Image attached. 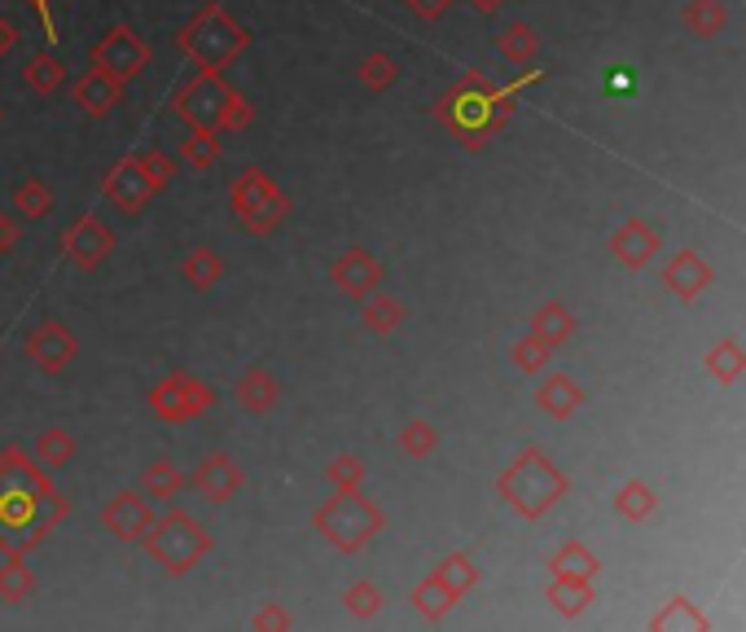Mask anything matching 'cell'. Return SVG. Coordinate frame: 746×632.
<instances>
[{"label": "cell", "mask_w": 746, "mask_h": 632, "mask_svg": "<svg viewBox=\"0 0 746 632\" xmlns=\"http://www.w3.org/2000/svg\"><path fill=\"white\" fill-rule=\"evenodd\" d=\"M70 514V501L53 488L48 470L18 444L0 448V554H31Z\"/></svg>", "instance_id": "1"}, {"label": "cell", "mask_w": 746, "mask_h": 632, "mask_svg": "<svg viewBox=\"0 0 746 632\" xmlns=\"http://www.w3.org/2000/svg\"><path fill=\"white\" fill-rule=\"evenodd\" d=\"M536 79H540V75H523V79H514V84H505V88H492L487 75L465 70V75L435 101V119H439L465 150H483V145L505 128V119H509V110H514V97H518L527 84H536Z\"/></svg>", "instance_id": "2"}, {"label": "cell", "mask_w": 746, "mask_h": 632, "mask_svg": "<svg viewBox=\"0 0 746 632\" xmlns=\"http://www.w3.org/2000/svg\"><path fill=\"white\" fill-rule=\"evenodd\" d=\"M571 492V479L549 461L540 448H523L496 479V497L518 514V519H545L562 497Z\"/></svg>", "instance_id": "3"}, {"label": "cell", "mask_w": 746, "mask_h": 632, "mask_svg": "<svg viewBox=\"0 0 746 632\" xmlns=\"http://www.w3.org/2000/svg\"><path fill=\"white\" fill-rule=\"evenodd\" d=\"M180 53L198 66V70H224L242 48H246V31L233 22V13L224 4H202L176 35Z\"/></svg>", "instance_id": "4"}, {"label": "cell", "mask_w": 746, "mask_h": 632, "mask_svg": "<svg viewBox=\"0 0 746 632\" xmlns=\"http://www.w3.org/2000/svg\"><path fill=\"white\" fill-rule=\"evenodd\" d=\"M145 554L167 571V576H189L207 554H211V532L185 514V510H167L163 519L150 523V532L141 536Z\"/></svg>", "instance_id": "5"}, {"label": "cell", "mask_w": 746, "mask_h": 632, "mask_svg": "<svg viewBox=\"0 0 746 632\" xmlns=\"http://www.w3.org/2000/svg\"><path fill=\"white\" fill-rule=\"evenodd\" d=\"M312 527H317L339 554H361L365 545L377 541V532L386 527V519H382V510L373 505L370 497H361V492H339V497H330V501L312 514Z\"/></svg>", "instance_id": "6"}, {"label": "cell", "mask_w": 746, "mask_h": 632, "mask_svg": "<svg viewBox=\"0 0 746 632\" xmlns=\"http://www.w3.org/2000/svg\"><path fill=\"white\" fill-rule=\"evenodd\" d=\"M229 207H233L238 225H242L246 233H255V238L277 233V229L286 225V216H290V198H286V194L277 189V181H273L268 172H260V167H246V172L233 181Z\"/></svg>", "instance_id": "7"}, {"label": "cell", "mask_w": 746, "mask_h": 632, "mask_svg": "<svg viewBox=\"0 0 746 632\" xmlns=\"http://www.w3.org/2000/svg\"><path fill=\"white\" fill-rule=\"evenodd\" d=\"M233 97V84L220 70H194L176 92H172V110L185 128H202V132H220L224 106Z\"/></svg>", "instance_id": "8"}, {"label": "cell", "mask_w": 746, "mask_h": 632, "mask_svg": "<svg viewBox=\"0 0 746 632\" xmlns=\"http://www.w3.org/2000/svg\"><path fill=\"white\" fill-rule=\"evenodd\" d=\"M216 404V391L194 378V373H167L154 391H150V408L163 417V422H194L202 417L207 408Z\"/></svg>", "instance_id": "9"}, {"label": "cell", "mask_w": 746, "mask_h": 632, "mask_svg": "<svg viewBox=\"0 0 746 632\" xmlns=\"http://www.w3.org/2000/svg\"><path fill=\"white\" fill-rule=\"evenodd\" d=\"M92 66L106 70V75H114L119 84H132V79L150 66V44H145L128 22H119V26H110V31L92 44Z\"/></svg>", "instance_id": "10"}, {"label": "cell", "mask_w": 746, "mask_h": 632, "mask_svg": "<svg viewBox=\"0 0 746 632\" xmlns=\"http://www.w3.org/2000/svg\"><path fill=\"white\" fill-rule=\"evenodd\" d=\"M114 251V233L97 220V216H79L66 233H62V255L66 264H75L79 273H92L101 269V260Z\"/></svg>", "instance_id": "11"}, {"label": "cell", "mask_w": 746, "mask_h": 632, "mask_svg": "<svg viewBox=\"0 0 746 632\" xmlns=\"http://www.w3.org/2000/svg\"><path fill=\"white\" fill-rule=\"evenodd\" d=\"M154 514H150V501L141 492H114L106 505H101V527L123 541V545H141V536L150 532Z\"/></svg>", "instance_id": "12"}, {"label": "cell", "mask_w": 746, "mask_h": 632, "mask_svg": "<svg viewBox=\"0 0 746 632\" xmlns=\"http://www.w3.org/2000/svg\"><path fill=\"white\" fill-rule=\"evenodd\" d=\"M101 194H106V203H114L123 216H136V211H145V207H150L154 185H150V181H145V172L136 167V159L128 154V159H119V163L106 172Z\"/></svg>", "instance_id": "13"}, {"label": "cell", "mask_w": 746, "mask_h": 632, "mask_svg": "<svg viewBox=\"0 0 746 632\" xmlns=\"http://www.w3.org/2000/svg\"><path fill=\"white\" fill-rule=\"evenodd\" d=\"M75 351H79V342H75V334L62 320H40L26 334V356L35 360L40 373H62L75 360Z\"/></svg>", "instance_id": "14"}, {"label": "cell", "mask_w": 746, "mask_h": 632, "mask_svg": "<svg viewBox=\"0 0 746 632\" xmlns=\"http://www.w3.org/2000/svg\"><path fill=\"white\" fill-rule=\"evenodd\" d=\"M330 282L339 286V295H348V299H365L373 295L377 286H382V264L373 260L370 251H361V247H352V251H343L334 264H330Z\"/></svg>", "instance_id": "15"}, {"label": "cell", "mask_w": 746, "mask_h": 632, "mask_svg": "<svg viewBox=\"0 0 746 632\" xmlns=\"http://www.w3.org/2000/svg\"><path fill=\"white\" fill-rule=\"evenodd\" d=\"M194 488H198L211 505H224V501H233V497L242 492V466H238L229 453H211V457L198 461Z\"/></svg>", "instance_id": "16"}, {"label": "cell", "mask_w": 746, "mask_h": 632, "mask_svg": "<svg viewBox=\"0 0 746 632\" xmlns=\"http://www.w3.org/2000/svg\"><path fill=\"white\" fill-rule=\"evenodd\" d=\"M75 106L84 110V115H92V119H101V115H110V110H119L123 106V84L114 79V75H106V70H88L79 84H75Z\"/></svg>", "instance_id": "17"}, {"label": "cell", "mask_w": 746, "mask_h": 632, "mask_svg": "<svg viewBox=\"0 0 746 632\" xmlns=\"http://www.w3.org/2000/svg\"><path fill=\"white\" fill-rule=\"evenodd\" d=\"M233 395H238L242 413H251V417H264V413H273V408L282 404V382H277V378H273L264 364H251V369L238 378Z\"/></svg>", "instance_id": "18"}, {"label": "cell", "mask_w": 746, "mask_h": 632, "mask_svg": "<svg viewBox=\"0 0 746 632\" xmlns=\"http://www.w3.org/2000/svg\"><path fill=\"white\" fill-rule=\"evenodd\" d=\"M611 251L624 269H646L659 251V233L646 220H624V229H615V238H611Z\"/></svg>", "instance_id": "19"}, {"label": "cell", "mask_w": 746, "mask_h": 632, "mask_svg": "<svg viewBox=\"0 0 746 632\" xmlns=\"http://www.w3.org/2000/svg\"><path fill=\"white\" fill-rule=\"evenodd\" d=\"M663 286H668L677 299H699V295L712 286V269H707V260H699L694 251H681V255H672V264L663 269Z\"/></svg>", "instance_id": "20"}, {"label": "cell", "mask_w": 746, "mask_h": 632, "mask_svg": "<svg viewBox=\"0 0 746 632\" xmlns=\"http://www.w3.org/2000/svg\"><path fill=\"white\" fill-rule=\"evenodd\" d=\"M536 404H540V413H549V417L567 422V417L584 404V391H580V382H575V378H567V373H549V378H540V386H536Z\"/></svg>", "instance_id": "21"}, {"label": "cell", "mask_w": 746, "mask_h": 632, "mask_svg": "<svg viewBox=\"0 0 746 632\" xmlns=\"http://www.w3.org/2000/svg\"><path fill=\"white\" fill-rule=\"evenodd\" d=\"M31 457L53 475V470L70 466V457H75V435H70L66 426H44V431L35 435V444H31Z\"/></svg>", "instance_id": "22"}, {"label": "cell", "mask_w": 746, "mask_h": 632, "mask_svg": "<svg viewBox=\"0 0 746 632\" xmlns=\"http://www.w3.org/2000/svg\"><path fill=\"white\" fill-rule=\"evenodd\" d=\"M180 488H185V475H180V466H176L172 457H154V461L141 470V492L154 497V501H176Z\"/></svg>", "instance_id": "23"}, {"label": "cell", "mask_w": 746, "mask_h": 632, "mask_svg": "<svg viewBox=\"0 0 746 632\" xmlns=\"http://www.w3.org/2000/svg\"><path fill=\"white\" fill-rule=\"evenodd\" d=\"M549 602L558 615L567 620H580L589 607H593V580H567V576H553L549 585Z\"/></svg>", "instance_id": "24"}, {"label": "cell", "mask_w": 746, "mask_h": 632, "mask_svg": "<svg viewBox=\"0 0 746 632\" xmlns=\"http://www.w3.org/2000/svg\"><path fill=\"white\" fill-rule=\"evenodd\" d=\"M31 593H35V571L26 567L22 554H9L0 563V602L4 607H22Z\"/></svg>", "instance_id": "25"}, {"label": "cell", "mask_w": 746, "mask_h": 632, "mask_svg": "<svg viewBox=\"0 0 746 632\" xmlns=\"http://www.w3.org/2000/svg\"><path fill=\"white\" fill-rule=\"evenodd\" d=\"M399 320H404V304H399L395 295L373 291V295L361 299V325H365L370 334H395Z\"/></svg>", "instance_id": "26"}, {"label": "cell", "mask_w": 746, "mask_h": 632, "mask_svg": "<svg viewBox=\"0 0 746 632\" xmlns=\"http://www.w3.org/2000/svg\"><path fill=\"white\" fill-rule=\"evenodd\" d=\"M180 273H185V282H189L194 291H211V286H220V277H224V260H220V251H211V247H194V251L185 255Z\"/></svg>", "instance_id": "27"}, {"label": "cell", "mask_w": 746, "mask_h": 632, "mask_svg": "<svg viewBox=\"0 0 746 632\" xmlns=\"http://www.w3.org/2000/svg\"><path fill=\"white\" fill-rule=\"evenodd\" d=\"M549 567H553V576H567V580H593V576L602 571L597 554H593L589 545H580V541L562 545V549L549 558Z\"/></svg>", "instance_id": "28"}, {"label": "cell", "mask_w": 746, "mask_h": 632, "mask_svg": "<svg viewBox=\"0 0 746 632\" xmlns=\"http://www.w3.org/2000/svg\"><path fill=\"white\" fill-rule=\"evenodd\" d=\"M531 334L545 338L549 347H558V342H567V338L575 334V316H571L567 304H545V308H536V316H531Z\"/></svg>", "instance_id": "29"}, {"label": "cell", "mask_w": 746, "mask_h": 632, "mask_svg": "<svg viewBox=\"0 0 746 632\" xmlns=\"http://www.w3.org/2000/svg\"><path fill=\"white\" fill-rule=\"evenodd\" d=\"M615 510H619V519H628V523H646V519L659 510V497H655V488H650V483L633 479V483H624V488H619Z\"/></svg>", "instance_id": "30"}, {"label": "cell", "mask_w": 746, "mask_h": 632, "mask_svg": "<svg viewBox=\"0 0 746 632\" xmlns=\"http://www.w3.org/2000/svg\"><path fill=\"white\" fill-rule=\"evenodd\" d=\"M430 576H435V580H443V589H448L457 602H461V598H465V593L479 585V567H474L465 554H448V558H443V563L430 571Z\"/></svg>", "instance_id": "31"}, {"label": "cell", "mask_w": 746, "mask_h": 632, "mask_svg": "<svg viewBox=\"0 0 746 632\" xmlns=\"http://www.w3.org/2000/svg\"><path fill=\"white\" fill-rule=\"evenodd\" d=\"M180 159L185 167L194 172H207L216 159H220V132H202V128H185V141H180Z\"/></svg>", "instance_id": "32"}, {"label": "cell", "mask_w": 746, "mask_h": 632, "mask_svg": "<svg viewBox=\"0 0 746 632\" xmlns=\"http://www.w3.org/2000/svg\"><path fill=\"white\" fill-rule=\"evenodd\" d=\"M408 602H413V611H417L421 620H443V615L457 607V598H452V593L443 589V580H435V576H426V580L413 589Z\"/></svg>", "instance_id": "33"}, {"label": "cell", "mask_w": 746, "mask_h": 632, "mask_svg": "<svg viewBox=\"0 0 746 632\" xmlns=\"http://www.w3.org/2000/svg\"><path fill=\"white\" fill-rule=\"evenodd\" d=\"M395 444H399V453H404V457H413V461H426V457L439 448V431H435L430 422L413 417V422H404V426H399Z\"/></svg>", "instance_id": "34"}, {"label": "cell", "mask_w": 746, "mask_h": 632, "mask_svg": "<svg viewBox=\"0 0 746 632\" xmlns=\"http://www.w3.org/2000/svg\"><path fill=\"white\" fill-rule=\"evenodd\" d=\"M725 22H729V13H725V4H721V0H690V4H685V26H690L699 40L721 35V31H725Z\"/></svg>", "instance_id": "35"}, {"label": "cell", "mask_w": 746, "mask_h": 632, "mask_svg": "<svg viewBox=\"0 0 746 632\" xmlns=\"http://www.w3.org/2000/svg\"><path fill=\"white\" fill-rule=\"evenodd\" d=\"M22 79H26V88H31V92L48 97V92H57V88H62V79H66V66H62L53 53H40V57H31V62H26Z\"/></svg>", "instance_id": "36"}, {"label": "cell", "mask_w": 746, "mask_h": 632, "mask_svg": "<svg viewBox=\"0 0 746 632\" xmlns=\"http://www.w3.org/2000/svg\"><path fill=\"white\" fill-rule=\"evenodd\" d=\"M501 53L514 62V66H527L536 53H540V35L527 26V22H509L501 31Z\"/></svg>", "instance_id": "37"}, {"label": "cell", "mask_w": 746, "mask_h": 632, "mask_svg": "<svg viewBox=\"0 0 746 632\" xmlns=\"http://www.w3.org/2000/svg\"><path fill=\"white\" fill-rule=\"evenodd\" d=\"M13 211L22 216V220H44L48 211H53V189L44 185V181H22L18 185V194H13Z\"/></svg>", "instance_id": "38"}, {"label": "cell", "mask_w": 746, "mask_h": 632, "mask_svg": "<svg viewBox=\"0 0 746 632\" xmlns=\"http://www.w3.org/2000/svg\"><path fill=\"white\" fill-rule=\"evenodd\" d=\"M707 369H712V378H721V382H738V378L746 373L743 342H734V338H721V342L712 347V356H707Z\"/></svg>", "instance_id": "39"}, {"label": "cell", "mask_w": 746, "mask_h": 632, "mask_svg": "<svg viewBox=\"0 0 746 632\" xmlns=\"http://www.w3.org/2000/svg\"><path fill=\"white\" fill-rule=\"evenodd\" d=\"M650 629L655 632H668V629H707V615L694 607V602H685V598H672L655 620H650Z\"/></svg>", "instance_id": "40"}, {"label": "cell", "mask_w": 746, "mask_h": 632, "mask_svg": "<svg viewBox=\"0 0 746 632\" xmlns=\"http://www.w3.org/2000/svg\"><path fill=\"white\" fill-rule=\"evenodd\" d=\"M356 75H361V84H365L370 92H386V88L399 79V62H395L391 53H382V48H377V53H370V57L361 62V70H356Z\"/></svg>", "instance_id": "41"}, {"label": "cell", "mask_w": 746, "mask_h": 632, "mask_svg": "<svg viewBox=\"0 0 746 632\" xmlns=\"http://www.w3.org/2000/svg\"><path fill=\"white\" fill-rule=\"evenodd\" d=\"M326 479L334 483V492H361L365 483V461L356 453H339L330 466H326Z\"/></svg>", "instance_id": "42"}, {"label": "cell", "mask_w": 746, "mask_h": 632, "mask_svg": "<svg viewBox=\"0 0 746 632\" xmlns=\"http://www.w3.org/2000/svg\"><path fill=\"white\" fill-rule=\"evenodd\" d=\"M509 356H514V369H518V373H540V369L549 364L553 347H549L545 338L527 334V338H518V342H514V351H509Z\"/></svg>", "instance_id": "43"}, {"label": "cell", "mask_w": 746, "mask_h": 632, "mask_svg": "<svg viewBox=\"0 0 746 632\" xmlns=\"http://www.w3.org/2000/svg\"><path fill=\"white\" fill-rule=\"evenodd\" d=\"M382 589L370 585V580H356L348 593H343V607H348V615H356V620H373V615H382Z\"/></svg>", "instance_id": "44"}, {"label": "cell", "mask_w": 746, "mask_h": 632, "mask_svg": "<svg viewBox=\"0 0 746 632\" xmlns=\"http://www.w3.org/2000/svg\"><path fill=\"white\" fill-rule=\"evenodd\" d=\"M136 159V167L145 172V181L154 185V194H163L172 181H176V163L167 159V154H158V150H141V154H132Z\"/></svg>", "instance_id": "45"}, {"label": "cell", "mask_w": 746, "mask_h": 632, "mask_svg": "<svg viewBox=\"0 0 746 632\" xmlns=\"http://www.w3.org/2000/svg\"><path fill=\"white\" fill-rule=\"evenodd\" d=\"M251 119H255V106L233 88V97H229V106H224V119H220V132H242Z\"/></svg>", "instance_id": "46"}, {"label": "cell", "mask_w": 746, "mask_h": 632, "mask_svg": "<svg viewBox=\"0 0 746 632\" xmlns=\"http://www.w3.org/2000/svg\"><path fill=\"white\" fill-rule=\"evenodd\" d=\"M404 4H408V13H413V18H421V22H439V18L448 13V4H452V0H404Z\"/></svg>", "instance_id": "47"}, {"label": "cell", "mask_w": 746, "mask_h": 632, "mask_svg": "<svg viewBox=\"0 0 746 632\" xmlns=\"http://www.w3.org/2000/svg\"><path fill=\"white\" fill-rule=\"evenodd\" d=\"M255 629H295V615L282 611V607H264V611L255 615Z\"/></svg>", "instance_id": "48"}, {"label": "cell", "mask_w": 746, "mask_h": 632, "mask_svg": "<svg viewBox=\"0 0 746 632\" xmlns=\"http://www.w3.org/2000/svg\"><path fill=\"white\" fill-rule=\"evenodd\" d=\"M18 247V220L9 211H0V255H9Z\"/></svg>", "instance_id": "49"}, {"label": "cell", "mask_w": 746, "mask_h": 632, "mask_svg": "<svg viewBox=\"0 0 746 632\" xmlns=\"http://www.w3.org/2000/svg\"><path fill=\"white\" fill-rule=\"evenodd\" d=\"M26 4L40 13V22H44V35H48V40H57V18H53V4H57V0H26Z\"/></svg>", "instance_id": "50"}, {"label": "cell", "mask_w": 746, "mask_h": 632, "mask_svg": "<svg viewBox=\"0 0 746 632\" xmlns=\"http://www.w3.org/2000/svg\"><path fill=\"white\" fill-rule=\"evenodd\" d=\"M633 84H637V79H633V70H628V66H615L606 88H611V92H633Z\"/></svg>", "instance_id": "51"}, {"label": "cell", "mask_w": 746, "mask_h": 632, "mask_svg": "<svg viewBox=\"0 0 746 632\" xmlns=\"http://www.w3.org/2000/svg\"><path fill=\"white\" fill-rule=\"evenodd\" d=\"M13 44H18V26H13L9 18H0V57L13 53Z\"/></svg>", "instance_id": "52"}, {"label": "cell", "mask_w": 746, "mask_h": 632, "mask_svg": "<svg viewBox=\"0 0 746 632\" xmlns=\"http://www.w3.org/2000/svg\"><path fill=\"white\" fill-rule=\"evenodd\" d=\"M465 4H474V9H479V13H496V9H501V4H505V0H465Z\"/></svg>", "instance_id": "53"}]
</instances>
